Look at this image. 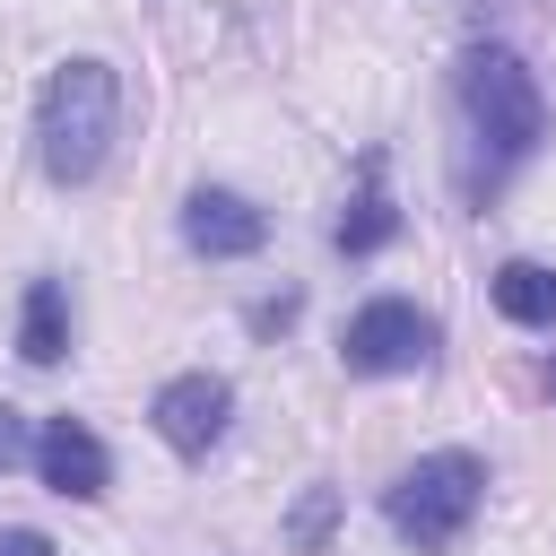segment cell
<instances>
[{
    "label": "cell",
    "mask_w": 556,
    "mask_h": 556,
    "mask_svg": "<svg viewBox=\"0 0 556 556\" xmlns=\"http://www.w3.org/2000/svg\"><path fill=\"white\" fill-rule=\"evenodd\" d=\"M478 504H486V460L478 452H417L391 486H382V513H391V530L417 547V556H443V547H460V530L478 521Z\"/></svg>",
    "instance_id": "2"
},
{
    "label": "cell",
    "mask_w": 556,
    "mask_h": 556,
    "mask_svg": "<svg viewBox=\"0 0 556 556\" xmlns=\"http://www.w3.org/2000/svg\"><path fill=\"white\" fill-rule=\"evenodd\" d=\"M226 417H235V382H226V374H174V382H156V400H148V426H156L165 452H182V460H208V452L226 443Z\"/></svg>",
    "instance_id": "5"
},
{
    "label": "cell",
    "mask_w": 556,
    "mask_h": 556,
    "mask_svg": "<svg viewBox=\"0 0 556 556\" xmlns=\"http://www.w3.org/2000/svg\"><path fill=\"white\" fill-rule=\"evenodd\" d=\"M35 478H43L61 504H96V495L113 486V452L96 443V426H78V417H52V426L35 434Z\"/></svg>",
    "instance_id": "7"
},
{
    "label": "cell",
    "mask_w": 556,
    "mask_h": 556,
    "mask_svg": "<svg viewBox=\"0 0 556 556\" xmlns=\"http://www.w3.org/2000/svg\"><path fill=\"white\" fill-rule=\"evenodd\" d=\"M486 295H495L504 321H521V330H556V269H539V261H504V269L486 278Z\"/></svg>",
    "instance_id": "10"
},
{
    "label": "cell",
    "mask_w": 556,
    "mask_h": 556,
    "mask_svg": "<svg viewBox=\"0 0 556 556\" xmlns=\"http://www.w3.org/2000/svg\"><path fill=\"white\" fill-rule=\"evenodd\" d=\"M17 460H35V426H26V408L0 400V478H9Z\"/></svg>",
    "instance_id": "12"
},
{
    "label": "cell",
    "mask_w": 556,
    "mask_h": 556,
    "mask_svg": "<svg viewBox=\"0 0 556 556\" xmlns=\"http://www.w3.org/2000/svg\"><path fill=\"white\" fill-rule=\"evenodd\" d=\"M182 243H191L200 261H252V252L269 243V217H261L243 191H217V182H200V191L182 200Z\"/></svg>",
    "instance_id": "6"
},
{
    "label": "cell",
    "mask_w": 556,
    "mask_h": 556,
    "mask_svg": "<svg viewBox=\"0 0 556 556\" xmlns=\"http://www.w3.org/2000/svg\"><path fill=\"white\" fill-rule=\"evenodd\" d=\"M460 113H469V130H478L504 165L547 139V96H539L530 61L504 52V43H478V52L460 61Z\"/></svg>",
    "instance_id": "3"
},
{
    "label": "cell",
    "mask_w": 556,
    "mask_h": 556,
    "mask_svg": "<svg viewBox=\"0 0 556 556\" xmlns=\"http://www.w3.org/2000/svg\"><path fill=\"white\" fill-rule=\"evenodd\" d=\"M330 521H339V486H304V504L287 513V547H295V556H321Z\"/></svg>",
    "instance_id": "11"
},
{
    "label": "cell",
    "mask_w": 556,
    "mask_h": 556,
    "mask_svg": "<svg viewBox=\"0 0 556 556\" xmlns=\"http://www.w3.org/2000/svg\"><path fill=\"white\" fill-rule=\"evenodd\" d=\"M113 130H122V78H113V61H87V52L61 61L43 78V96H35V165L61 191H78V182L104 174Z\"/></svg>",
    "instance_id": "1"
},
{
    "label": "cell",
    "mask_w": 556,
    "mask_h": 556,
    "mask_svg": "<svg viewBox=\"0 0 556 556\" xmlns=\"http://www.w3.org/2000/svg\"><path fill=\"white\" fill-rule=\"evenodd\" d=\"M400 235V208L382 200V156H365V191L339 208V226H330V243L348 252V261H365V252H382Z\"/></svg>",
    "instance_id": "8"
},
{
    "label": "cell",
    "mask_w": 556,
    "mask_h": 556,
    "mask_svg": "<svg viewBox=\"0 0 556 556\" xmlns=\"http://www.w3.org/2000/svg\"><path fill=\"white\" fill-rule=\"evenodd\" d=\"M17 356H26V365H61V356H70V295H61L52 278H35L26 304H17Z\"/></svg>",
    "instance_id": "9"
},
{
    "label": "cell",
    "mask_w": 556,
    "mask_h": 556,
    "mask_svg": "<svg viewBox=\"0 0 556 556\" xmlns=\"http://www.w3.org/2000/svg\"><path fill=\"white\" fill-rule=\"evenodd\" d=\"M547 391H556V365H547Z\"/></svg>",
    "instance_id": "14"
},
{
    "label": "cell",
    "mask_w": 556,
    "mask_h": 556,
    "mask_svg": "<svg viewBox=\"0 0 556 556\" xmlns=\"http://www.w3.org/2000/svg\"><path fill=\"white\" fill-rule=\"evenodd\" d=\"M426 356H434V313H417L408 295H374L339 330V365L348 374H417Z\"/></svg>",
    "instance_id": "4"
},
{
    "label": "cell",
    "mask_w": 556,
    "mask_h": 556,
    "mask_svg": "<svg viewBox=\"0 0 556 556\" xmlns=\"http://www.w3.org/2000/svg\"><path fill=\"white\" fill-rule=\"evenodd\" d=\"M0 556H52L43 530H0Z\"/></svg>",
    "instance_id": "13"
}]
</instances>
